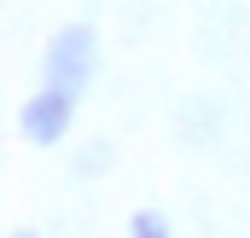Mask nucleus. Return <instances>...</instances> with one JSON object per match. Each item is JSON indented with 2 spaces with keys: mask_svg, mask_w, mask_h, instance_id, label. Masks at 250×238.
Masks as SVG:
<instances>
[{
  "mask_svg": "<svg viewBox=\"0 0 250 238\" xmlns=\"http://www.w3.org/2000/svg\"><path fill=\"white\" fill-rule=\"evenodd\" d=\"M99 70V35L93 23H64L59 35L47 41V59H41V87H59V93H87Z\"/></svg>",
  "mask_w": 250,
  "mask_h": 238,
  "instance_id": "nucleus-1",
  "label": "nucleus"
},
{
  "mask_svg": "<svg viewBox=\"0 0 250 238\" xmlns=\"http://www.w3.org/2000/svg\"><path fill=\"white\" fill-rule=\"evenodd\" d=\"M99 169H105V145H93V151L82 157V175H99Z\"/></svg>",
  "mask_w": 250,
  "mask_h": 238,
  "instance_id": "nucleus-4",
  "label": "nucleus"
},
{
  "mask_svg": "<svg viewBox=\"0 0 250 238\" xmlns=\"http://www.w3.org/2000/svg\"><path fill=\"white\" fill-rule=\"evenodd\" d=\"M128 238H175V233H169L163 209H134V221H128Z\"/></svg>",
  "mask_w": 250,
  "mask_h": 238,
  "instance_id": "nucleus-3",
  "label": "nucleus"
},
{
  "mask_svg": "<svg viewBox=\"0 0 250 238\" xmlns=\"http://www.w3.org/2000/svg\"><path fill=\"white\" fill-rule=\"evenodd\" d=\"M12 238H35V233H12Z\"/></svg>",
  "mask_w": 250,
  "mask_h": 238,
  "instance_id": "nucleus-5",
  "label": "nucleus"
},
{
  "mask_svg": "<svg viewBox=\"0 0 250 238\" xmlns=\"http://www.w3.org/2000/svg\"><path fill=\"white\" fill-rule=\"evenodd\" d=\"M70 122H76V93L41 87V93L23 105L18 128H23V139H29V145H59L64 134H70Z\"/></svg>",
  "mask_w": 250,
  "mask_h": 238,
  "instance_id": "nucleus-2",
  "label": "nucleus"
}]
</instances>
